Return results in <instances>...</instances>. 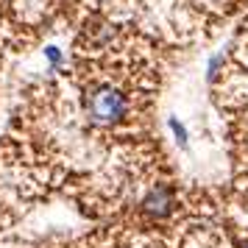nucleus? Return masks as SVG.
<instances>
[{"label": "nucleus", "instance_id": "nucleus-2", "mask_svg": "<svg viewBox=\"0 0 248 248\" xmlns=\"http://www.w3.org/2000/svg\"><path fill=\"white\" fill-rule=\"evenodd\" d=\"M179 209V192L170 181H156L145 190V195L140 198V215L151 220V223H162L173 217Z\"/></svg>", "mask_w": 248, "mask_h": 248}, {"label": "nucleus", "instance_id": "nucleus-5", "mask_svg": "<svg viewBox=\"0 0 248 248\" xmlns=\"http://www.w3.org/2000/svg\"><path fill=\"white\" fill-rule=\"evenodd\" d=\"M47 59H50V62L56 64V62H59L62 56H59V50H56V47H47Z\"/></svg>", "mask_w": 248, "mask_h": 248}, {"label": "nucleus", "instance_id": "nucleus-4", "mask_svg": "<svg viewBox=\"0 0 248 248\" xmlns=\"http://www.w3.org/2000/svg\"><path fill=\"white\" fill-rule=\"evenodd\" d=\"M220 67H223V56L217 53V56H212L209 59V64H206V78L215 81L217 76H220Z\"/></svg>", "mask_w": 248, "mask_h": 248}, {"label": "nucleus", "instance_id": "nucleus-1", "mask_svg": "<svg viewBox=\"0 0 248 248\" xmlns=\"http://www.w3.org/2000/svg\"><path fill=\"white\" fill-rule=\"evenodd\" d=\"M84 112L87 120L98 128H114L128 120L131 114V98L117 84H95L84 95Z\"/></svg>", "mask_w": 248, "mask_h": 248}, {"label": "nucleus", "instance_id": "nucleus-6", "mask_svg": "<svg viewBox=\"0 0 248 248\" xmlns=\"http://www.w3.org/2000/svg\"><path fill=\"white\" fill-rule=\"evenodd\" d=\"M237 248H248V237H240L237 240Z\"/></svg>", "mask_w": 248, "mask_h": 248}, {"label": "nucleus", "instance_id": "nucleus-3", "mask_svg": "<svg viewBox=\"0 0 248 248\" xmlns=\"http://www.w3.org/2000/svg\"><path fill=\"white\" fill-rule=\"evenodd\" d=\"M168 128H170V134H173V140L179 142V148H187V142H190V134H187L184 123H181V120H176V117H170V120H168Z\"/></svg>", "mask_w": 248, "mask_h": 248}]
</instances>
